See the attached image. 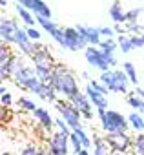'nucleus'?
Segmentation results:
<instances>
[{
	"label": "nucleus",
	"instance_id": "1",
	"mask_svg": "<svg viewBox=\"0 0 144 155\" xmlns=\"http://www.w3.org/2000/svg\"><path fill=\"white\" fill-rule=\"evenodd\" d=\"M58 95H62L64 99H71L77 91H79V81H77V75L67 69L62 64H57L53 68V81L49 82Z\"/></svg>",
	"mask_w": 144,
	"mask_h": 155
},
{
	"label": "nucleus",
	"instance_id": "2",
	"mask_svg": "<svg viewBox=\"0 0 144 155\" xmlns=\"http://www.w3.org/2000/svg\"><path fill=\"white\" fill-rule=\"evenodd\" d=\"M99 117H100V128L104 133H120V131H128L129 122L128 117H124L120 111L117 110H108V108H99L97 110Z\"/></svg>",
	"mask_w": 144,
	"mask_h": 155
},
{
	"label": "nucleus",
	"instance_id": "3",
	"mask_svg": "<svg viewBox=\"0 0 144 155\" xmlns=\"http://www.w3.org/2000/svg\"><path fill=\"white\" fill-rule=\"evenodd\" d=\"M53 104H55L57 111L60 113V117L69 124L71 130H79V128H82V113H80V110H79L73 102H71L69 99H66V101L57 99Z\"/></svg>",
	"mask_w": 144,
	"mask_h": 155
},
{
	"label": "nucleus",
	"instance_id": "4",
	"mask_svg": "<svg viewBox=\"0 0 144 155\" xmlns=\"http://www.w3.org/2000/svg\"><path fill=\"white\" fill-rule=\"evenodd\" d=\"M64 35H66V49L67 51H84L90 44L86 40V37L75 28H64Z\"/></svg>",
	"mask_w": 144,
	"mask_h": 155
},
{
	"label": "nucleus",
	"instance_id": "5",
	"mask_svg": "<svg viewBox=\"0 0 144 155\" xmlns=\"http://www.w3.org/2000/svg\"><path fill=\"white\" fill-rule=\"evenodd\" d=\"M84 58H86V62H88L91 68H97V69H100V71H106V69L111 68L110 62L106 60L104 51H102L100 46H88V48L84 49Z\"/></svg>",
	"mask_w": 144,
	"mask_h": 155
},
{
	"label": "nucleus",
	"instance_id": "6",
	"mask_svg": "<svg viewBox=\"0 0 144 155\" xmlns=\"http://www.w3.org/2000/svg\"><path fill=\"white\" fill-rule=\"evenodd\" d=\"M69 135L64 131H55L47 139V148L51 155H67V146H69Z\"/></svg>",
	"mask_w": 144,
	"mask_h": 155
},
{
	"label": "nucleus",
	"instance_id": "7",
	"mask_svg": "<svg viewBox=\"0 0 144 155\" xmlns=\"http://www.w3.org/2000/svg\"><path fill=\"white\" fill-rule=\"evenodd\" d=\"M106 140H108L110 148L117 150V151H131V148H133V137L128 135V131L106 133Z\"/></svg>",
	"mask_w": 144,
	"mask_h": 155
},
{
	"label": "nucleus",
	"instance_id": "8",
	"mask_svg": "<svg viewBox=\"0 0 144 155\" xmlns=\"http://www.w3.org/2000/svg\"><path fill=\"white\" fill-rule=\"evenodd\" d=\"M37 77V71H35V66H28L22 58L17 60V66H15V71H13V82L17 86H24L29 79Z\"/></svg>",
	"mask_w": 144,
	"mask_h": 155
},
{
	"label": "nucleus",
	"instance_id": "9",
	"mask_svg": "<svg viewBox=\"0 0 144 155\" xmlns=\"http://www.w3.org/2000/svg\"><path fill=\"white\" fill-rule=\"evenodd\" d=\"M20 29L18 22H15L13 18H6L2 17L0 20V38H2L4 44H15V38H17V31Z\"/></svg>",
	"mask_w": 144,
	"mask_h": 155
},
{
	"label": "nucleus",
	"instance_id": "10",
	"mask_svg": "<svg viewBox=\"0 0 144 155\" xmlns=\"http://www.w3.org/2000/svg\"><path fill=\"white\" fill-rule=\"evenodd\" d=\"M69 101L80 110V113H82V117H84L86 120H91V119H93V111H91V110H93L95 106L91 104V101H90V97L86 95V91H84V93H82V91H77Z\"/></svg>",
	"mask_w": 144,
	"mask_h": 155
},
{
	"label": "nucleus",
	"instance_id": "11",
	"mask_svg": "<svg viewBox=\"0 0 144 155\" xmlns=\"http://www.w3.org/2000/svg\"><path fill=\"white\" fill-rule=\"evenodd\" d=\"M31 62H33V66H44V68H55L57 66V62H55V58H53V55H51V51L46 48V46H42L37 53H33L31 57Z\"/></svg>",
	"mask_w": 144,
	"mask_h": 155
},
{
	"label": "nucleus",
	"instance_id": "12",
	"mask_svg": "<svg viewBox=\"0 0 144 155\" xmlns=\"http://www.w3.org/2000/svg\"><path fill=\"white\" fill-rule=\"evenodd\" d=\"M31 113H33L35 120L40 124V128H42V130H46L47 133H49V131L55 128V119L51 117V113H49L46 108H38V106H37V108H35Z\"/></svg>",
	"mask_w": 144,
	"mask_h": 155
},
{
	"label": "nucleus",
	"instance_id": "13",
	"mask_svg": "<svg viewBox=\"0 0 144 155\" xmlns=\"http://www.w3.org/2000/svg\"><path fill=\"white\" fill-rule=\"evenodd\" d=\"M113 88L111 93H128V84H129V77L126 75L124 69H113Z\"/></svg>",
	"mask_w": 144,
	"mask_h": 155
},
{
	"label": "nucleus",
	"instance_id": "14",
	"mask_svg": "<svg viewBox=\"0 0 144 155\" xmlns=\"http://www.w3.org/2000/svg\"><path fill=\"white\" fill-rule=\"evenodd\" d=\"M77 29L86 37V40H88V44H90V46H100V42H102V35H100V29H99V28L79 24V26H77Z\"/></svg>",
	"mask_w": 144,
	"mask_h": 155
},
{
	"label": "nucleus",
	"instance_id": "15",
	"mask_svg": "<svg viewBox=\"0 0 144 155\" xmlns=\"http://www.w3.org/2000/svg\"><path fill=\"white\" fill-rule=\"evenodd\" d=\"M86 95L90 97V101H91V104L99 110V108H108V97L102 93V91H99V90H95L91 84H88L86 86Z\"/></svg>",
	"mask_w": 144,
	"mask_h": 155
},
{
	"label": "nucleus",
	"instance_id": "16",
	"mask_svg": "<svg viewBox=\"0 0 144 155\" xmlns=\"http://www.w3.org/2000/svg\"><path fill=\"white\" fill-rule=\"evenodd\" d=\"M17 60H18V57H17V55H11L8 60L0 62V81H8V79H13V71H15Z\"/></svg>",
	"mask_w": 144,
	"mask_h": 155
},
{
	"label": "nucleus",
	"instance_id": "17",
	"mask_svg": "<svg viewBox=\"0 0 144 155\" xmlns=\"http://www.w3.org/2000/svg\"><path fill=\"white\" fill-rule=\"evenodd\" d=\"M108 15H110V18H111L115 24H124V22H128V20H126V11L122 9V4L119 2V0H115V2L110 6Z\"/></svg>",
	"mask_w": 144,
	"mask_h": 155
},
{
	"label": "nucleus",
	"instance_id": "18",
	"mask_svg": "<svg viewBox=\"0 0 144 155\" xmlns=\"http://www.w3.org/2000/svg\"><path fill=\"white\" fill-rule=\"evenodd\" d=\"M111 148L106 140V137L100 135H93V155H110Z\"/></svg>",
	"mask_w": 144,
	"mask_h": 155
},
{
	"label": "nucleus",
	"instance_id": "19",
	"mask_svg": "<svg viewBox=\"0 0 144 155\" xmlns=\"http://www.w3.org/2000/svg\"><path fill=\"white\" fill-rule=\"evenodd\" d=\"M35 17H46V18H51V9L49 6L44 2V0H31V8H29Z\"/></svg>",
	"mask_w": 144,
	"mask_h": 155
},
{
	"label": "nucleus",
	"instance_id": "20",
	"mask_svg": "<svg viewBox=\"0 0 144 155\" xmlns=\"http://www.w3.org/2000/svg\"><path fill=\"white\" fill-rule=\"evenodd\" d=\"M15 8H17V15L20 17V20H22L26 26H35L37 17H35V13H33L31 9H28V8H26V6H22V4H17Z\"/></svg>",
	"mask_w": 144,
	"mask_h": 155
},
{
	"label": "nucleus",
	"instance_id": "21",
	"mask_svg": "<svg viewBox=\"0 0 144 155\" xmlns=\"http://www.w3.org/2000/svg\"><path fill=\"white\" fill-rule=\"evenodd\" d=\"M128 122H129V128L135 133H142L144 131V117H142L140 111H131L128 115Z\"/></svg>",
	"mask_w": 144,
	"mask_h": 155
},
{
	"label": "nucleus",
	"instance_id": "22",
	"mask_svg": "<svg viewBox=\"0 0 144 155\" xmlns=\"http://www.w3.org/2000/svg\"><path fill=\"white\" fill-rule=\"evenodd\" d=\"M117 42H119V49H120L122 53H131V51L135 49L129 33H122V35H119V37H117Z\"/></svg>",
	"mask_w": 144,
	"mask_h": 155
},
{
	"label": "nucleus",
	"instance_id": "23",
	"mask_svg": "<svg viewBox=\"0 0 144 155\" xmlns=\"http://www.w3.org/2000/svg\"><path fill=\"white\" fill-rule=\"evenodd\" d=\"M126 101H128V106H129L131 110H137V111L144 113V99H142V97H139L137 93H129Z\"/></svg>",
	"mask_w": 144,
	"mask_h": 155
},
{
	"label": "nucleus",
	"instance_id": "24",
	"mask_svg": "<svg viewBox=\"0 0 144 155\" xmlns=\"http://www.w3.org/2000/svg\"><path fill=\"white\" fill-rule=\"evenodd\" d=\"M37 22H38V26H40L46 33H49V35H51L57 28H60L57 22H53L51 18H46V17H37Z\"/></svg>",
	"mask_w": 144,
	"mask_h": 155
},
{
	"label": "nucleus",
	"instance_id": "25",
	"mask_svg": "<svg viewBox=\"0 0 144 155\" xmlns=\"http://www.w3.org/2000/svg\"><path fill=\"white\" fill-rule=\"evenodd\" d=\"M122 69H124V71H126V75L129 77V82H131V84H135V86H139V75H137L135 66H133L131 62H124V64H122Z\"/></svg>",
	"mask_w": 144,
	"mask_h": 155
},
{
	"label": "nucleus",
	"instance_id": "26",
	"mask_svg": "<svg viewBox=\"0 0 144 155\" xmlns=\"http://www.w3.org/2000/svg\"><path fill=\"white\" fill-rule=\"evenodd\" d=\"M133 153L137 155H144V131L137 133V137H133Z\"/></svg>",
	"mask_w": 144,
	"mask_h": 155
},
{
	"label": "nucleus",
	"instance_id": "27",
	"mask_svg": "<svg viewBox=\"0 0 144 155\" xmlns=\"http://www.w3.org/2000/svg\"><path fill=\"white\" fill-rule=\"evenodd\" d=\"M49 37H51V38H53V40H55L62 49H66V35H64V28H57Z\"/></svg>",
	"mask_w": 144,
	"mask_h": 155
},
{
	"label": "nucleus",
	"instance_id": "28",
	"mask_svg": "<svg viewBox=\"0 0 144 155\" xmlns=\"http://www.w3.org/2000/svg\"><path fill=\"white\" fill-rule=\"evenodd\" d=\"M73 131H75V133L79 135V139L82 140V146H84L86 150H90V148L93 146V140H91V137H90V135L86 133V130H84V126H82V128H79V130H73Z\"/></svg>",
	"mask_w": 144,
	"mask_h": 155
},
{
	"label": "nucleus",
	"instance_id": "29",
	"mask_svg": "<svg viewBox=\"0 0 144 155\" xmlns=\"http://www.w3.org/2000/svg\"><path fill=\"white\" fill-rule=\"evenodd\" d=\"M100 48L106 49V51H117V49H119V42H117L115 37H111V38H102Z\"/></svg>",
	"mask_w": 144,
	"mask_h": 155
},
{
	"label": "nucleus",
	"instance_id": "30",
	"mask_svg": "<svg viewBox=\"0 0 144 155\" xmlns=\"http://www.w3.org/2000/svg\"><path fill=\"white\" fill-rule=\"evenodd\" d=\"M126 33H129V35H142L144 33V26H140L137 20L135 22H126Z\"/></svg>",
	"mask_w": 144,
	"mask_h": 155
},
{
	"label": "nucleus",
	"instance_id": "31",
	"mask_svg": "<svg viewBox=\"0 0 144 155\" xmlns=\"http://www.w3.org/2000/svg\"><path fill=\"white\" fill-rule=\"evenodd\" d=\"M0 102H2L4 108H9V106L13 104V97H11V93H9L4 86L0 88Z\"/></svg>",
	"mask_w": 144,
	"mask_h": 155
},
{
	"label": "nucleus",
	"instance_id": "32",
	"mask_svg": "<svg viewBox=\"0 0 144 155\" xmlns=\"http://www.w3.org/2000/svg\"><path fill=\"white\" fill-rule=\"evenodd\" d=\"M18 108H20V110H26V111H33L37 106H35V102H33L29 97H20V99H18Z\"/></svg>",
	"mask_w": 144,
	"mask_h": 155
},
{
	"label": "nucleus",
	"instance_id": "33",
	"mask_svg": "<svg viewBox=\"0 0 144 155\" xmlns=\"http://www.w3.org/2000/svg\"><path fill=\"white\" fill-rule=\"evenodd\" d=\"M69 142H71V148H73V151H80V150H84L82 140L79 139V135H77L75 131H71V135H69Z\"/></svg>",
	"mask_w": 144,
	"mask_h": 155
},
{
	"label": "nucleus",
	"instance_id": "34",
	"mask_svg": "<svg viewBox=\"0 0 144 155\" xmlns=\"http://www.w3.org/2000/svg\"><path fill=\"white\" fill-rule=\"evenodd\" d=\"M55 128H57L58 131H64V133H67V135H71V131H73V130L69 128V124H67V122H66L62 117L55 119Z\"/></svg>",
	"mask_w": 144,
	"mask_h": 155
},
{
	"label": "nucleus",
	"instance_id": "35",
	"mask_svg": "<svg viewBox=\"0 0 144 155\" xmlns=\"http://www.w3.org/2000/svg\"><path fill=\"white\" fill-rule=\"evenodd\" d=\"M140 13H142V8H131V9L126 11V20L128 22H135V20H139Z\"/></svg>",
	"mask_w": 144,
	"mask_h": 155
},
{
	"label": "nucleus",
	"instance_id": "36",
	"mask_svg": "<svg viewBox=\"0 0 144 155\" xmlns=\"http://www.w3.org/2000/svg\"><path fill=\"white\" fill-rule=\"evenodd\" d=\"M38 153H40V148L37 144H26L18 155H38Z\"/></svg>",
	"mask_w": 144,
	"mask_h": 155
},
{
	"label": "nucleus",
	"instance_id": "37",
	"mask_svg": "<svg viewBox=\"0 0 144 155\" xmlns=\"http://www.w3.org/2000/svg\"><path fill=\"white\" fill-rule=\"evenodd\" d=\"M26 31H28V35H29V38H31V40L40 42V38H42V31H40V29H35V26H28V28H26Z\"/></svg>",
	"mask_w": 144,
	"mask_h": 155
},
{
	"label": "nucleus",
	"instance_id": "38",
	"mask_svg": "<svg viewBox=\"0 0 144 155\" xmlns=\"http://www.w3.org/2000/svg\"><path fill=\"white\" fill-rule=\"evenodd\" d=\"M11 55H13V53H11V49H9V44H4V42H2V46H0V62L8 60Z\"/></svg>",
	"mask_w": 144,
	"mask_h": 155
},
{
	"label": "nucleus",
	"instance_id": "39",
	"mask_svg": "<svg viewBox=\"0 0 144 155\" xmlns=\"http://www.w3.org/2000/svg\"><path fill=\"white\" fill-rule=\"evenodd\" d=\"M99 29H100L102 38H111V37H115V35H117L115 28H110V26H102V28H99Z\"/></svg>",
	"mask_w": 144,
	"mask_h": 155
},
{
	"label": "nucleus",
	"instance_id": "40",
	"mask_svg": "<svg viewBox=\"0 0 144 155\" xmlns=\"http://www.w3.org/2000/svg\"><path fill=\"white\" fill-rule=\"evenodd\" d=\"M131 42H133L135 49L137 48H144V33L142 35H131Z\"/></svg>",
	"mask_w": 144,
	"mask_h": 155
},
{
	"label": "nucleus",
	"instance_id": "41",
	"mask_svg": "<svg viewBox=\"0 0 144 155\" xmlns=\"http://www.w3.org/2000/svg\"><path fill=\"white\" fill-rule=\"evenodd\" d=\"M90 84H91V86H93L95 90H99V91H102L104 95H108V91H110V90H108V88H106V86H104V84L100 82V81H90Z\"/></svg>",
	"mask_w": 144,
	"mask_h": 155
},
{
	"label": "nucleus",
	"instance_id": "42",
	"mask_svg": "<svg viewBox=\"0 0 144 155\" xmlns=\"http://www.w3.org/2000/svg\"><path fill=\"white\" fill-rule=\"evenodd\" d=\"M113 28H115L117 35H122V33H126V24H115Z\"/></svg>",
	"mask_w": 144,
	"mask_h": 155
},
{
	"label": "nucleus",
	"instance_id": "43",
	"mask_svg": "<svg viewBox=\"0 0 144 155\" xmlns=\"http://www.w3.org/2000/svg\"><path fill=\"white\" fill-rule=\"evenodd\" d=\"M17 4H22V6H26L29 9L31 8V0H17Z\"/></svg>",
	"mask_w": 144,
	"mask_h": 155
},
{
	"label": "nucleus",
	"instance_id": "44",
	"mask_svg": "<svg viewBox=\"0 0 144 155\" xmlns=\"http://www.w3.org/2000/svg\"><path fill=\"white\" fill-rule=\"evenodd\" d=\"M133 93H137L139 97H142V99H144V90H142V88H139V86H135V91H133Z\"/></svg>",
	"mask_w": 144,
	"mask_h": 155
},
{
	"label": "nucleus",
	"instance_id": "45",
	"mask_svg": "<svg viewBox=\"0 0 144 155\" xmlns=\"http://www.w3.org/2000/svg\"><path fill=\"white\" fill-rule=\"evenodd\" d=\"M75 155H91V153H90V150L84 148V150H80V151H75Z\"/></svg>",
	"mask_w": 144,
	"mask_h": 155
},
{
	"label": "nucleus",
	"instance_id": "46",
	"mask_svg": "<svg viewBox=\"0 0 144 155\" xmlns=\"http://www.w3.org/2000/svg\"><path fill=\"white\" fill-rule=\"evenodd\" d=\"M38 155H51V153H49V148H47V146H46V148H40V153H38Z\"/></svg>",
	"mask_w": 144,
	"mask_h": 155
},
{
	"label": "nucleus",
	"instance_id": "47",
	"mask_svg": "<svg viewBox=\"0 0 144 155\" xmlns=\"http://www.w3.org/2000/svg\"><path fill=\"white\" fill-rule=\"evenodd\" d=\"M0 6H2V8H8V0H0Z\"/></svg>",
	"mask_w": 144,
	"mask_h": 155
},
{
	"label": "nucleus",
	"instance_id": "48",
	"mask_svg": "<svg viewBox=\"0 0 144 155\" xmlns=\"http://www.w3.org/2000/svg\"><path fill=\"white\" fill-rule=\"evenodd\" d=\"M0 155H11L9 151H2V153H0Z\"/></svg>",
	"mask_w": 144,
	"mask_h": 155
},
{
	"label": "nucleus",
	"instance_id": "49",
	"mask_svg": "<svg viewBox=\"0 0 144 155\" xmlns=\"http://www.w3.org/2000/svg\"><path fill=\"white\" fill-rule=\"evenodd\" d=\"M137 2H142V0H137Z\"/></svg>",
	"mask_w": 144,
	"mask_h": 155
}]
</instances>
